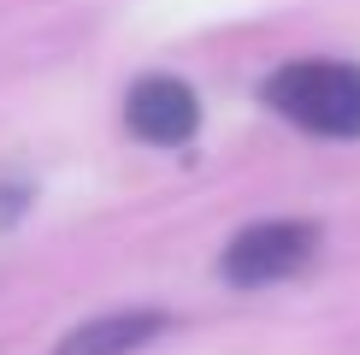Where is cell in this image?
Returning a JSON list of instances; mask_svg holds the SVG:
<instances>
[{
  "label": "cell",
  "instance_id": "6da1fadb",
  "mask_svg": "<svg viewBox=\"0 0 360 355\" xmlns=\"http://www.w3.org/2000/svg\"><path fill=\"white\" fill-rule=\"evenodd\" d=\"M266 107L313 137H360V66L354 59H295L266 77Z\"/></svg>",
  "mask_w": 360,
  "mask_h": 355
},
{
  "label": "cell",
  "instance_id": "7a4b0ae2",
  "mask_svg": "<svg viewBox=\"0 0 360 355\" xmlns=\"http://www.w3.org/2000/svg\"><path fill=\"white\" fill-rule=\"evenodd\" d=\"M313 249H319V231L307 219H266V225L236 231L219 266L236 290H260V285H278V278L302 273L313 261Z\"/></svg>",
  "mask_w": 360,
  "mask_h": 355
},
{
  "label": "cell",
  "instance_id": "3957f363",
  "mask_svg": "<svg viewBox=\"0 0 360 355\" xmlns=\"http://www.w3.org/2000/svg\"><path fill=\"white\" fill-rule=\"evenodd\" d=\"M124 125L154 148H177V142L195 137L201 107H195V95L177 77H142L130 89V101H124Z\"/></svg>",
  "mask_w": 360,
  "mask_h": 355
},
{
  "label": "cell",
  "instance_id": "277c9868",
  "mask_svg": "<svg viewBox=\"0 0 360 355\" xmlns=\"http://www.w3.org/2000/svg\"><path fill=\"white\" fill-rule=\"evenodd\" d=\"M160 332H166V314L160 308H118V314L83 320L71 337H59L53 355H136Z\"/></svg>",
  "mask_w": 360,
  "mask_h": 355
}]
</instances>
